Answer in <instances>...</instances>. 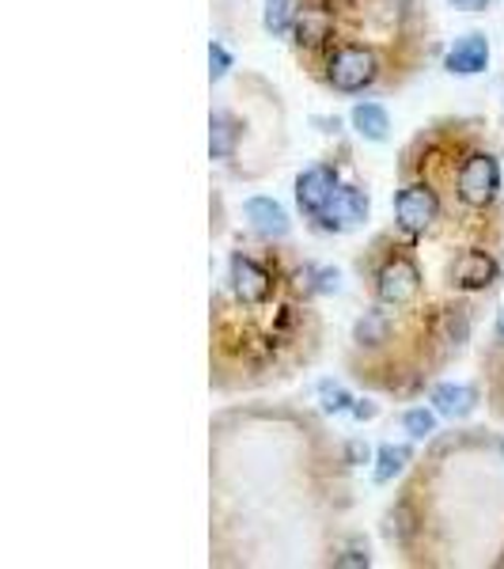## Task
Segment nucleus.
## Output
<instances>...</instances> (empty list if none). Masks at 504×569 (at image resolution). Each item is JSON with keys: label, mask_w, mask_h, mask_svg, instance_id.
<instances>
[{"label": "nucleus", "mask_w": 504, "mask_h": 569, "mask_svg": "<svg viewBox=\"0 0 504 569\" xmlns=\"http://www.w3.org/2000/svg\"><path fill=\"white\" fill-rule=\"evenodd\" d=\"M345 460H350V463L369 460V448H364V445H356V440H353V445H345Z\"/></svg>", "instance_id": "nucleus-17"}, {"label": "nucleus", "mask_w": 504, "mask_h": 569, "mask_svg": "<svg viewBox=\"0 0 504 569\" xmlns=\"http://www.w3.org/2000/svg\"><path fill=\"white\" fill-rule=\"evenodd\" d=\"M296 8H300V0H265V12H262L265 31H270V34H292Z\"/></svg>", "instance_id": "nucleus-11"}, {"label": "nucleus", "mask_w": 504, "mask_h": 569, "mask_svg": "<svg viewBox=\"0 0 504 569\" xmlns=\"http://www.w3.org/2000/svg\"><path fill=\"white\" fill-rule=\"evenodd\" d=\"M455 206L466 213H493L501 209V163L482 137L466 149L460 171H455Z\"/></svg>", "instance_id": "nucleus-2"}, {"label": "nucleus", "mask_w": 504, "mask_h": 569, "mask_svg": "<svg viewBox=\"0 0 504 569\" xmlns=\"http://www.w3.org/2000/svg\"><path fill=\"white\" fill-rule=\"evenodd\" d=\"M353 415H356V418H372V415H375V407H353Z\"/></svg>", "instance_id": "nucleus-19"}, {"label": "nucleus", "mask_w": 504, "mask_h": 569, "mask_svg": "<svg viewBox=\"0 0 504 569\" xmlns=\"http://www.w3.org/2000/svg\"><path fill=\"white\" fill-rule=\"evenodd\" d=\"M433 402L444 418H466L474 407H478V391L466 388V383H440L433 391Z\"/></svg>", "instance_id": "nucleus-8"}, {"label": "nucleus", "mask_w": 504, "mask_h": 569, "mask_svg": "<svg viewBox=\"0 0 504 569\" xmlns=\"http://www.w3.org/2000/svg\"><path fill=\"white\" fill-rule=\"evenodd\" d=\"M334 566H369V547L353 543L345 555H334Z\"/></svg>", "instance_id": "nucleus-16"}, {"label": "nucleus", "mask_w": 504, "mask_h": 569, "mask_svg": "<svg viewBox=\"0 0 504 569\" xmlns=\"http://www.w3.org/2000/svg\"><path fill=\"white\" fill-rule=\"evenodd\" d=\"M235 144H240V122H235L228 110H216V114L209 118V152H213V160L235 156Z\"/></svg>", "instance_id": "nucleus-9"}, {"label": "nucleus", "mask_w": 504, "mask_h": 569, "mask_svg": "<svg viewBox=\"0 0 504 569\" xmlns=\"http://www.w3.org/2000/svg\"><path fill=\"white\" fill-rule=\"evenodd\" d=\"M315 220H323V228H353L361 220H369V194L356 187H342L334 194V201L319 213Z\"/></svg>", "instance_id": "nucleus-5"}, {"label": "nucleus", "mask_w": 504, "mask_h": 569, "mask_svg": "<svg viewBox=\"0 0 504 569\" xmlns=\"http://www.w3.org/2000/svg\"><path fill=\"white\" fill-rule=\"evenodd\" d=\"M337 190H342V182H337L334 163H315V168H308L304 176L296 179V201H300V209L311 217L323 213L330 201H334Z\"/></svg>", "instance_id": "nucleus-4"}, {"label": "nucleus", "mask_w": 504, "mask_h": 569, "mask_svg": "<svg viewBox=\"0 0 504 569\" xmlns=\"http://www.w3.org/2000/svg\"><path fill=\"white\" fill-rule=\"evenodd\" d=\"M455 213L447 209L444 194L425 179H402L395 194V224L414 236H440Z\"/></svg>", "instance_id": "nucleus-3"}, {"label": "nucleus", "mask_w": 504, "mask_h": 569, "mask_svg": "<svg viewBox=\"0 0 504 569\" xmlns=\"http://www.w3.org/2000/svg\"><path fill=\"white\" fill-rule=\"evenodd\" d=\"M209 66H213V69H209V72H213V80L224 77L228 66H232V58H228V50H224V46H220V42L209 46Z\"/></svg>", "instance_id": "nucleus-15"}, {"label": "nucleus", "mask_w": 504, "mask_h": 569, "mask_svg": "<svg viewBox=\"0 0 504 569\" xmlns=\"http://www.w3.org/2000/svg\"><path fill=\"white\" fill-rule=\"evenodd\" d=\"M243 213H246V220H251V228L262 236L265 243H270V240H281V236L289 232L285 209H281L273 198H251V201L243 206Z\"/></svg>", "instance_id": "nucleus-7"}, {"label": "nucleus", "mask_w": 504, "mask_h": 569, "mask_svg": "<svg viewBox=\"0 0 504 569\" xmlns=\"http://www.w3.org/2000/svg\"><path fill=\"white\" fill-rule=\"evenodd\" d=\"M501 452H504V445H501Z\"/></svg>", "instance_id": "nucleus-21"}, {"label": "nucleus", "mask_w": 504, "mask_h": 569, "mask_svg": "<svg viewBox=\"0 0 504 569\" xmlns=\"http://www.w3.org/2000/svg\"><path fill=\"white\" fill-rule=\"evenodd\" d=\"M353 126H356V133L369 137V141H383L391 130V118L380 103H356L353 107Z\"/></svg>", "instance_id": "nucleus-10"}, {"label": "nucleus", "mask_w": 504, "mask_h": 569, "mask_svg": "<svg viewBox=\"0 0 504 569\" xmlns=\"http://www.w3.org/2000/svg\"><path fill=\"white\" fill-rule=\"evenodd\" d=\"M497 338H501V342H504V311H501V316H497Z\"/></svg>", "instance_id": "nucleus-20"}, {"label": "nucleus", "mask_w": 504, "mask_h": 569, "mask_svg": "<svg viewBox=\"0 0 504 569\" xmlns=\"http://www.w3.org/2000/svg\"><path fill=\"white\" fill-rule=\"evenodd\" d=\"M319 395H323V407L326 410H350V395L337 388V383H323Z\"/></svg>", "instance_id": "nucleus-14"}, {"label": "nucleus", "mask_w": 504, "mask_h": 569, "mask_svg": "<svg viewBox=\"0 0 504 569\" xmlns=\"http://www.w3.org/2000/svg\"><path fill=\"white\" fill-rule=\"evenodd\" d=\"M402 426H406L410 437H417V440H425V437L436 433V418L429 415V410H410V415L402 418Z\"/></svg>", "instance_id": "nucleus-13"}, {"label": "nucleus", "mask_w": 504, "mask_h": 569, "mask_svg": "<svg viewBox=\"0 0 504 569\" xmlns=\"http://www.w3.org/2000/svg\"><path fill=\"white\" fill-rule=\"evenodd\" d=\"M406 463H410L406 445H383L380 448V467H375V482H391Z\"/></svg>", "instance_id": "nucleus-12"}, {"label": "nucleus", "mask_w": 504, "mask_h": 569, "mask_svg": "<svg viewBox=\"0 0 504 569\" xmlns=\"http://www.w3.org/2000/svg\"><path fill=\"white\" fill-rule=\"evenodd\" d=\"M447 4L463 8V12H485V4H490V0H447Z\"/></svg>", "instance_id": "nucleus-18"}, {"label": "nucleus", "mask_w": 504, "mask_h": 569, "mask_svg": "<svg viewBox=\"0 0 504 569\" xmlns=\"http://www.w3.org/2000/svg\"><path fill=\"white\" fill-rule=\"evenodd\" d=\"M447 72H455V77H474V72H482L490 66V42H485V34H463V39H455V46L447 50L444 58Z\"/></svg>", "instance_id": "nucleus-6"}, {"label": "nucleus", "mask_w": 504, "mask_h": 569, "mask_svg": "<svg viewBox=\"0 0 504 569\" xmlns=\"http://www.w3.org/2000/svg\"><path fill=\"white\" fill-rule=\"evenodd\" d=\"M315 270L300 266L273 297L243 305L224 281L213 292V383L220 391L262 388L311 361L319 346Z\"/></svg>", "instance_id": "nucleus-1"}]
</instances>
